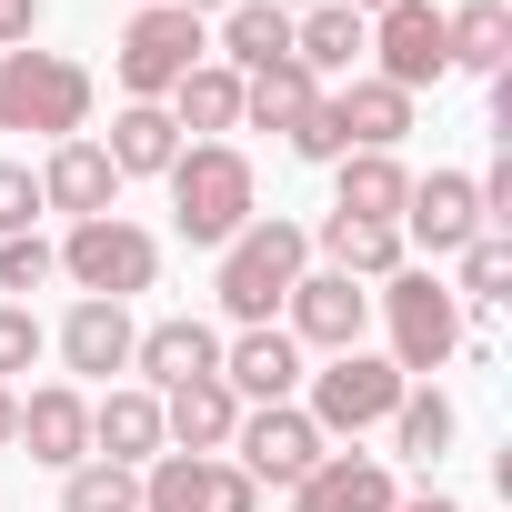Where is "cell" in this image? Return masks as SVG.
<instances>
[{
	"label": "cell",
	"mask_w": 512,
	"mask_h": 512,
	"mask_svg": "<svg viewBox=\"0 0 512 512\" xmlns=\"http://www.w3.org/2000/svg\"><path fill=\"white\" fill-rule=\"evenodd\" d=\"M161 181H171V221H181L191 251H221L251 211H262V171H251L241 141H181V161Z\"/></svg>",
	"instance_id": "2"
},
{
	"label": "cell",
	"mask_w": 512,
	"mask_h": 512,
	"mask_svg": "<svg viewBox=\"0 0 512 512\" xmlns=\"http://www.w3.org/2000/svg\"><path fill=\"white\" fill-rule=\"evenodd\" d=\"M61 272L81 282V302H131V292H151V282H161V241H151L141 221L101 211V221H71Z\"/></svg>",
	"instance_id": "6"
},
{
	"label": "cell",
	"mask_w": 512,
	"mask_h": 512,
	"mask_svg": "<svg viewBox=\"0 0 512 512\" xmlns=\"http://www.w3.org/2000/svg\"><path fill=\"white\" fill-rule=\"evenodd\" d=\"M312 272V231L302 221H282V211H251L231 241H221V272H211V292H221V312L251 332V322H272L282 302H292V282Z\"/></svg>",
	"instance_id": "1"
},
{
	"label": "cell",
	"mask_w": 512,
	"mask_h": 512,
	"mask_svg": "<svg viewBox=\"0 0 512 512\" xmlns=\"http://www.w3.org/2000/svg\"><path fill=\"white\" fill-rule=\"evenodd\" d=\"M302 382H312V402H302V412H312V432H322V442H362V432H372V422H392V402L412 392L382 352H332V362H322V372H302Z\"/></svg>",
	"instance_id": "7"
},
{
	"label": "cell",
	"mask_w": 512,
	"mask_h": 512,
	"mask_svg": "<svg viewBox=\"0 0 512 512\" xmlns=\"http://www.w3.org/2000/svg\"><path fill=\"white\" fill-rule=\"evenodd\" d=\"M141 512H262V482L231 452H161L141 462Z\"/></svg>",
	"instance_id": "8"
},
{
	"label": "cell",
	"mask_w": 512,
	"mask_h": 512,
	"mask_svg": "<svg viewBox=\"0 0 512 512\" xmlns=\"http://www.w3.org/2000/svg\"><path fill=\"white\" fill-rule=\"evenodd\" d=\"M392 512H462V502H442V492H412V502H392Z\"/></svg>",
	"instance_id": "39"
},
{
	"label": "cell",
	"mask_w": 512,
	"mask_h": 512,
	"mask_svg": "<svg viewBox=\"0 0 512 512\" xmlns=\"http://www.w3.org/2000/svg\"><path fill=\"white\" fill-rule=\"evenodd\" d=\"M61 272V251L41 241V231H11V241H0V292H41Z\"/></svg>",
	"instance_id": "33"
},
{
	"label": "cell",
	"mask_w": 512,
	"mask_h": 512,
	"mask_svg": "<svg viewBox=\"0 0 512 512\" xmlns=\"http://www.w3.org/2000/svg\"><path fill=\"white\" fill-rule=\"evenodd\" d=\"M442 51H452V71L502 81L512 71V11H502V0H462V11H442Z\"/></svg>",
	"instance_id": "26"
},
{
	"label": "cell",
	"mask_w": 512,
	"mask_h": 512,
	"mask_svg": "<svg viewBox=\"0 0 512 512\" xmlns=\"http://www.w3.org/2000/svg\"><path fill=\"white\" fill-rule=\"evenodd\" d=\"M11 432H21V392L0 382V452H11Z\"/></svg>",
	"instance_id": "38"
},
{
	"label": "cell",
	"mask_w": 512,
	"mask_h": 512,
	"mask_svg": "<svg viewBox=\"0 0 512 512\" xmlns=\"http://www.w3.org/2000/svg\"><path fill=\"white\" fill-rule=\"evenodd\" d=\"M31 221H41V171L31 161H0V241L31 231Z\"/></svg>",
	"instance_id": "36"
},
{
	"label": "cell",
	"mask_w": 512,
	"mask_h": 512,
	"mask_svg": "<svg viewBox=\"0 0 512 512\" xmlns=\"http://www.w3.org/2000/svg\"><path fill=\"white\" fill-rule=\"evenodd\" d=\"M282 312H292L282 332H292L302 352H362V332H372V292L342 282V272H302Z\"/></svg>",
	"instance_id": "11"
},
{
	"label": "cell",
	"mask_w": 512,
	"mask_h": 512,
	"mask_svg": "<svg viewBox=\"0 0 512 512\" xmlns=\"http://www.w3.org/2000/svg\"><path fill=\"white\" fill-rule=\"evenodd\" d=\"M101 81L61 51H0V131H41V141H81L91 131Z\"/></svg>",
	"instance_id": "3"
},
{
	"label": "cell",
	"mask_w": 512,
	"mask_h": 512,
	"mask_svg": "<svg viewBox=\"0 0 512 512\" xmlns=\"http://www.w3.org/2000/svg\"><path fill=\"white\" fill-rule=\"evenodd\" d=\"M11 452H31V462H51V472L91 462V392H81V382H41V392H21V432H11Z\"/></svg>",
	"instance_id": "13"
},
{
	"label": "cell",
	"mask_w": 512,
	"mask_h": 512,
	"mask_svg": "<svg viewBox=\"0 0 512 512\" xmlns=\"http://www.w3.org/2000/svg\"><path fill=\"white\" fill-rule=\"evenodd\" d=\"M372 312H382V332H392V372L402 382H432L452 352H462V302H452V282H432V272H392L382 292H372Z\"/></svg>",
	"instance_id": "4"
},
{
	"label": "cell",
	"mask_w": 512,
	"mask_h": 512,
	"mask_svg": "<svg viewBox=\"0 0 512 512\" xmlns=\"http://www.w3.org/2000/svg\"><path fill=\"white\" fill-rule=\"evenodd\" d=\"M282 141H292L302 161H342V151H352V141H342V111H332V91H322V101H312V111H302Z\"/></svg>",
	"instance_id": "35"
},
{
	"label": "cell",
	"mask_w": 512,
	"mask_h": 512,
	"mask_svg": "<svg viewBox=\"0 0 512 512\" xmlns=\"http://www.w3.org/2000/svg\"><path fill=\"white\" fill-rule=\"evenodd\" d=\"M201 61H211V21L181 11V0H141L131 31H121V51H111V71H121L131 101H171V81L201 71Z\"/></svg>",
	"instance_id": "5"
},
{
	"label": "cell",
	"mask_w": 512,
	"mask_h": 512,
	"mask_svg": "<svg viewBox=\"0 0 512 512\" xmlns=\"http://www.w3.org/2000/svg\"><path fill=\"white\" fill-rule=\"evenodd\" d=\"M402 492H392V462H372V452H322L302 482H292V512H392Z\"/></svg>",
	"instance_id": "18"
},
{
	"label": "cell",
	"mask_w": 512,
	"mask_h": 512,
	"mask_svg": "<svg viewBox=\"0 0 512 512\" xmlns=\"http://www.w3.org/2000/svg\"><path fill=\"white\" fill-rule=\"evenodd\" d=\"M312 241L332 251V272H342V282H392V272H412V251H402L392 221H342V211H332Z\"/></svg>",
	"instance_id": "25"
},
{
	"label": "cell",
	"mask_w": 512,
	"mask_h": 512,
	"mask_svg": "<svg viewBox=\"0 0 512 512\" xmlns=\"http://www.w3.org/2000/svg\"><path fill=\"white\" fill-rule=\"evenodd\" d=\"M131 342H141L131 302H71V322L51 332V352H61L81 382H111V372H131Z\"/></svg>",
	"instance_id": "17"
},
{
	"label": "cell",
	"mask_w": 512,
	"mask_h": 512,
	"mask_svg": "<svg viewBox=\"0 0 512 512\" xmlns=\"http://www.w3.org/2000/svg\"><path fill=\"white\" fill-rule=\"evenodd\" d=\"M332 171H342V181H332V211H342V221H392V231H402V201H412L402 151H342Z\"/></svg>",
	"instance_id": "20"
},
{
	"label": "cell",
	"mask_w": 512,
	"mask_h": 512,
	"mask_svg": "<svg viewBox=\"0 0 512 512\" xmlns=\"http://www.w3.org/2000/svg\"><path fill=\"white\" fill-rule=\"evenodd\" d=\"M101 151H111V171H121V181H161V171L181 161V131H171V111H161V101H121Z\"/></svg>",
	"instance_id": "23"
},
{
	"label": "cell",
	"mask_w": 512,
	"mask_h": 512,
	"mask_svg": "<svg viewBox=\"0 0 512 512\" xmlns=\"http://www.w3.org/2000/svg\"><path fill=\"white\" fill-rule=\"evenodd\" d=\"M382 71L372 81H392V91H432V81H452V51H442V11L432 0H392V11H372V41H362Z\"/></svg>",
	"instance_id": "10"
},
{
	"label": "cell",
	"mask_w": 512,
	"mask_h": 512,
	"mask_svg": "<svg viewBox=\"0 0 512 512\" xmlns=\"http://www.w3.org/2000/svg\"><path fill=\"white\" fill-rule=\"evenodd\" d=\"M452 262H462V282H452V302H502V292H512V241H502V231H482V241H462Z\"/></svg>",
	"instance_id": "32"
},
{
	"label": "cell",
	"mask_w": 512,
	"mask_h": 512,
	"mask_svg": "<svg viewBox=\"0 0 512 512\" xmlns=\"http://www.w3.org/2000/svg\"><path fill=\"white\" fill-rule=\"evenodd\" d=\"M462 241H482V191H472V171H432V181H412V201H402V251L452 262Z\"/></svg>",
	"instance_id": "12"
},
{
	"label": "cell",
	"mask_w": 512,
	"mask_h": 512,
	"mask_svg": "<svg viewBox=\"0 0 512 512\" xmlns=\"http://www.w3.org/2000/svg\"><path fill=\"white\" fill-rule=\"evenodd\" d=\"M312 101H322V81H312L302 61H272V71L241 81V121H251V131H292Z\"/></svg>",
	"instance_id": "29"
},
{
	"label": "cell",
	"mask_w": 512,
	"mask_h": 512,
	"mask_svg": "<svg viewBox=\"0 0 512 512\" xmlns=\"http://www.w3.org/2000/svg\"><path fill=\"white\" fill-rule=\"evenodd\" d=\"M121 201V171H111V151L81 131V141H51V161H41V211H71V221H101Z\"/></svg>",
	"instance_id": "16"
},
{
	"label": "cell",
	"mask_w": 512,
	"mask_h": 512,
	"mask_svg": "<svg viewBox=\"0 0 512 512\" xmlns=\"http://www.w3.org/2000/svg\"><path fill=\"white\" fill-rule=\"evenodd\" d=\"M171 131L181 141H221V131H241V71H221V61H201V71H181L171 81Z\"/></svg>",
	"instance_id": "22"
},
{
	"label": "cell",
	"mask_w": 512,
	"mask_h": 512,
	"mask_svg": "<svg viewBox=\"0 0 512 512\" xmlns=\"http://www.w3.org/2000/svg\"><path fill=\"white\" fill-rule=\"evenodd\" d=\"M362 41H372V21H362V11H342V0H322V11H302V21H292V61H302L312 81H332V71L352 81Z\"/></svg>",
	"instance_id": "27"
},
{
	"label": "cell",
	"mask_w": 512,
	"mask_h": 512,
	"mask_svg": "<svg viewBox=\"0 0 512 512\" xmlns=\"http://www.w3.org/2000/svg\"><path fill=\"white\" fill-rule=\"evenodd\" d=\"M131 372H141V392L211 382V372H221V332H211V322H191V312H171V322H151V332L131 342Z\"/></svg>",
	"instance_id": "14"
},
{
	"label": "cell",
	"mask_w": 512,
	"mask_h": 512,
	"mask_svg": "<svg viewBox=\"0 0 512 512\" xmlns=\"http://www.w3.org/2000/svg\"><path fill=\"white\" fill-rule=\"evenodd\" d=\"M41 352H51L41 312H31V302H0V382H11V372H31Z\"/></svg>",
	"instance_id": "34"
},
{
	"label": "cell",
	"mask_w": 512,
	"mask_h": 512,
	"mask_svg": "<svg viewBox=\"0 0 512 512\" xmlns=\"http://www.w3.org/2000/svg\"><path fill=\"white\" fill-rule=\"evenodd\" d=\"M231 422H241V402H231L221 372L161 392V452H231Z\"/></svg>",
	"instance_id": "21"
},
{
	"label": "cell",
	"mask_w": 512,
	"mask_h": 512,
	"mask_svg": "<svg viewBox=\"0 0 512 512\" xmlns=\"http://www.w3.org/2000/svg\"><path fill=\"white\" fill-rule=\"evenodd\" d=\"M221 382H231L241 412H251V402H292V392H302V342H292L282 322H251V332L221 352Z\"/></svg>",
	"instance_id": "15"
},
{
	"label": "cell",
	"mask_w": 512,
	"mask_h": 512,
	"mask_svg": "<svg viewBox=\"0 0 512 512\" xmlns=\"http://www.w3.org/2000/svg\"><path fill=\"white\" fill-rule=\"evenodd\" d=\"M91 462H121V472H141V462H161V392H101L91 402Z\"/></svg>",
	"instance_id": "19"
},
{
	"label": "cell",
	"mask_w": 512,
	"mask_h": 512,
	"mask_svg": "<svg viewBox=\"0 0 512 512\" xmlns=\"http://www.w3.org/2000/svg\"><path fill=\"white\" fill-rule=\"evenodd\" d=\"M342 11H362V21H372V11H392V0H342Z\"/></svg>",
	"instance_id": "41"
},
{
	"label": "cell",
	"mask_w": 512,
	"mask_h": 512,
	"mask_svg": "<svg viewBox=\"0 0 512 512\" xmlns=\"http://www.w3.org/2000/svg\"><path fill=\"white\" fill-rule=\"evenodd\" d=\"M31 31H41V0H0V51L31 41Z\"/></svg>",
	"instance_id": "37"
},
{
	"label": "cell",
	"mask_w": 512,
	"mask_h": 512,
	"mask_svg": "<svg viewBox=\"0 0 512 512\" xmlns=\"http://www.w3.org/2000/svg\"><path fill=\"white\" fill-rule=\"evenodd\" d=\"M61 512H141V472H121V462H71V472H61Z\"/></svg>",
	"instance_id": "31"
},
{
	"label": "cell",
	"mask_w": 512,
	"mask_h": 512,
	"mask_svg": "<svg viewBox=\"0 0 512 512\" xmlns=\"http://www.w3.org/2000/svg\"><path fill=\"white\" fill-rule=\"evenodd\" d=\"M332 111H342L352 151H402V131H412V91H392V81H342Z\"/></svg>",
	"instance_id": "28"
},
{
	"label": "cell",
	"mask_w": 512,
	"mask_h": 512,
	"mask_svg": "<svg viewBox=\"0 0 512 512\" xmlns=\"http://www.w3.org/2000/svg\"><path fill=\"white\" fill-rule=\"evenodd\" d=\"M392 452H412V462H442V452H452V402H442L432 382H412V392L392 402Z\"/></svg>",
	"instance_id": "30"
},
{
	"label": "cell",
	"mask_w": 512,
	"mask_h": 512,
	"mask_svg": "<svg viewBox=\"0 0 512 512\" xmlns=\"http://www.w3.org/2000/svg\"><path fill=\"white\" fill-rule=\"evenodd\" d=\"M272 11H292V21H302V11H322V0H272Z\"/></svg>",
	"instance_id": "40"
},
{
	"label": "cell",
	"mask_w": 512,
	"mask_h": 512,
	"mask_svg": "<svg viewBox=\"0 0 512 512\" xmlns=\"http://www.w3.org/2000/svg\"><path fill=\"white\" fill-rule=\"evenodd\" d=\"M181 11H231V0H181Z\"/></svg>",
	"instance_id": "42"
},
{
	"label": "cell",
	"mask_w": 512,
	"mask_h": 512,
	"mask_svg": "<svg viewBox=\"0 0 512 512\" xmlns=\"http://www.w3.org/2000/svg\"><path fill=\"white\" fill-rule=\"evenodd\" d=\"M221 71H272V61H292V11H272V0H231L221 11V51H211Z\"/></svg>",
	"instance_id": "24"
},
{
	"label": "cell",
	"mask_w": 512,
	"mask_h": 512,
	"mask_svg": "<svg viewBox=\"0 0 512 512\" xmlns=\"http://www.w3.org/2000/svg\"><path fill=\"white\" fill-rule=\"evenodd\" d=\"M322 452H332V442L312 432V412H302V402H251V412L231 422V462H241L251 482H272V492H292Z\"/></svg>",
	"instance_id": "9"
}]
</instances>
